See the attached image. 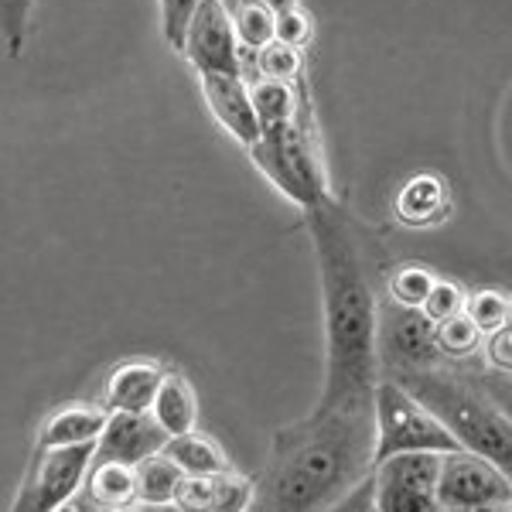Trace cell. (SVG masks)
<instances>
[{"label": "cell", "instance_id": "obj_34", "mask_svg": "<svg viewBox=\"0 0 512 512\" xmlns=\"http://www.w3.org/2000/svg\"><path fill=\"white\" fill-rule=\"evenodd\" d=\"M55 512H76V509H72V506H62V509H55Z\"/></svg>", "mask_w": 512, "mask_h": 512}, {"label": "cell", "instance_id": "obj_33", "mask_svg": "<svg viewBox=\"0 0 512 512\" xmlns=\"http://www.w3.org/2000/svg\"><path fill=\"white\" fill-rule=\"evenodd\" d=\"M263 4L270 7L274 14H280V11H287V7H294V4H301V0H263Z\"/></svg>", "mask_w": 512, "mask_h": 512}, {"label": "cell", "instance_id": "obj_11", "mask_svg": "<svg viewBox=\"0 0 512 512\" xmlns=\"http://www.w3.org/2000/svg\"><path fill=\"white\" fill-rule=\"evenodd\" d=\"M164 444H168V434L154 424L151 414H106L93 461H117V465L134 468L151 454H161Z\"/></svg>", "mask_w": 512, "mask_h": 512}, {"label": "cell", "instance_id": "obj_3", "mask_svg": "<svg viewBox=\"0 0 512 512\" xmlns=\"http://www.w3.org/2000/svg\"><path fill=\"white\" fill-rule=\"evenodd\" d=\"M386 379H396L417 403H424L437 417V424H441L461 448L482 454V458L495 461L502 472H509L512 427H509V417L495 407L489 396L478 393L475 386H468L465 379L444 373L441 366L410 369V373H396Z\"/></svg>", "mask_w": 512, "mask_h": 512}, {"label": "cell", "instance_id": "obj_5", "mask_svg": "<svg viewBox=\"0 0 512 512\" xmlns=\"http://www.w3.org/2000/svg\"><path fill=\"white\" fill-rule=\"evenodd\" d=\"M373 465L393 454H451L461 444L437 424L424 403L403 390L396 379H379L373 390Z\"/></svg>", "mask_w": 512, "mask_h": 512}, {"label": "cell", "instance_id": "obj_10", "mask_svg": "<svg viewBox=\"0 0 512 512\" xmlns=\"http://www.w3.org/2000/svg\"><path fill=\"white\" fill-rule=\"evenodd\" d=\"M181 55L192 62L198 76H243L239 41L222 0H202L185 28Z\"/></svg>", "mask_w": 512, "mask_h": 512}, {"label": "cell", "instance_id": "obj_32", "mask_svg": "<svg viewBox=\"0 0 512 512\" xmlns=\"http://www.w3.org/2000/svg\"><path fill=\"white\" fill-rule=\"evenodd\" d=\"M441 512H509V502H489V506H444Z\"/></svg>", "mask_w": 512, "mask_h": 512}, {"label": "cell", "instance_id": "obj_25", "mask_svg": "<svg viewBox=\"0 0 512 512\" xmlns=\"http://www.w3.org/2000/svg\"><path fill=\"white\" fill-rule=\"evenodd\" d=\"M465 315L482 335L502 332V328H509L512 318L509 297L499 291H478L472 297H465Z\"/></svg>", "mask_w": 512, "mask_h": 512}, {"label": "cell", "instance_id": "obj_13", "mask_svg": "<svg viewBox=\"0 0 512 512\" xmlns=\"http://www.w3.org/2000/svg\"><path fill=\"white\" fill-rule=\"evenodd\" d=\"M164 373H168V369L154 359L120 362L103 386L106 414H147Z\"/></svg>", "mask_w": 512, "mask_h": 512}, {"label": "cell", "instance_id": "obj_7", "mask_svg": "<svg viewBox=\"0 0 512 512\" xmlns=\"http://www.w3.org/2000/svg\"><path fill=\"white\" fill-rule=\"evenodd\" d=\"M376 355L379 366L396 373L410 369H434L441 366V349H437V325L424 311L400 308L393 301L376 304Z\"/></svg>", "mask_w": 512, "mask_h": 512}, {"label": "cell", "instance_id": "obj_26", "mask_svg": "<svg viewBox=\"0 0 512 512\" xmlns=\"http://www.w3.org/2000/svg\"><path fill=\"white\" fill-rule=\"evenodd\" d=\"M437 349H441V355H451V359H465V355L482 349V332L461 311V315L437 321Z\"/></svg>", "mask_w": 512, "mask_h": 512}, {"label": "cell", "instance_id": "obj_24", "mask_svg": "<svg viewBox=\"0 0 512 512\" xmlns=\"http://www.w3.org/2000/svg\"><path fill=\"white\" fill-rule=\"evenodd\" d=\"M253 69L260 72V79H274V82H301L304 72V55L297 48L284 45V41H270L260 52H253Z\"/></svg>", "mask_w": 512, "mask_h": 512}, {"label": "cell", "instance_id": "obj_18", "mask_svg": "<svg viewBox=\"0 0 512 512\" xmlns=\"http://www.w3.org/2000/svg\"><path fill=\"white\" fill-rule=\"evenodd\" d=\"M301 82H274V79H256L250 86V103L256 113L260 130H274L294 120L301 110Z\"/></svg>", "mask_w": 512, "mask_h": 512}, {"label": "cell", "instance_id": "obj_6", "mask_svg": "<svg viewBox=\"0 0 512 512\" xmlns=\"http://www.w3.org/2000/svg\"><path fill=\"white\" fill-rule=\"evenodd\" d=\"M96 458V444H72V448H38L21 482L11 512H55L69 506L79 485L86 482Z\"/></svg>", "mask_w": 512, "mask_h": 512}, {"label": "cell", "instance_id": "obj_17", "mask_svg": "<svg viewBox=\"0 0 512 512\" xmlns=\"http://www.w3.org/2000/svg\"><path fill=\"white\" fill-rule=\"evenodd\" d=\"M161 454L178 468L181 475H219V472H229V468H233L226 458V451H222L212 437H205L198 431L168 437V444H164Z\"/></svg>", "mask_w": 512, "mask_h": 512}, {"label": "cell", "instance_id": "obj_31", "mask_svg": "<svg viewBox=\"0 0 512 512\" xmlns=\"http://www.w3.org/2000/svg\"><path fill=\"white\" fill-rule=\"evenodd\" d=\"M482 342H485V359H489V366L509 373V369H512V335H509V328L492 332V335H482Z\"/></svg>", "mask_w": 512, "mask_h": 512}, {"label": "cell", "instance_id": "obj_23", "mask_svg": "<svg viewBox=\"0 0 512 512\" xmlns=\"http://www.w3.org/2000/svg\"><path fill=\"white\" fill-rule=\"evenodd\" d=\"M434 274L427 267H417V263H403L396 267L390 277H386V301L400 304V308H417L424 304V297L431 294L434 287Z\"/></svg>", "mask_w": 512, "mask_h": 512}, {"label": "cell", "instance_id": "obj_8", "mask_svg": "<svg viewBox=\"0 0 512 512\" xmlns=\"http://www.w3.org/2000/svg\"><path fill=\"white\" fill-rule=\"evenodd\" d=\"M441 454H393L373 465L376 512H441L437 502Z\"/></svg>", "mask_w": 512, "mask_h": 512}, {"label": "cell", "instance_id": "obj_12", "mask_svg": "<svg viewBox=\"0 0 512 512\" xmlns=\"http://www.w3.org/2000/svg\"><path fill=\"white\" fill-rule=\"evenodd\" d=\"M198 86L209 113L239 147H253L260 140L263 130L250 103V82L243 76H198Z\"/></svg>", "mask_w": 512, "mask_h": 512}, {"label": "cell", "instance_id": "obj_30", "mask_svg": "<svg viewBox=\"0 0 512 512\" xmlns=\"http://www.w3.org/2000/svg\"><path fill=\"white\" fill-rule=\"evenodd\" d=\"M325 512H376V506H373V475L362 478L349 495H342V499H338L335 506H328Z\"/></svg>", "mask_w": 512, "mask_h": 512}, {"label": "cell", "instance_id": "obj_15", "mask_svg": "<svg viewBox=\"0 0 512 512\" xmlns=\"http://www.w3.org/2000/svg\"><path fill=\"white\" fill-rule=\"evenodd\" d=\"M147 414L154 417V424H158L168 437H181V434L195 431L198 427V396L192 390V383H188L181 373H175V369L164 373Z\"/></svg>", "mask_w": 512, "mask_h": 512}, {"label": "cell", "instance_id": "obj_22", "mask_svg": "<svg viewBox=\"0 0 512 512\" xmlns=\"http://www.w3.org/2000/svg\"><path fill=\"white\" fill-rule=\"evenodd\" d=\"M31 14H35V0H0V48L11 62L24 55L31 35Z\"/></svg>", "mask_w": 512, "mask_h": 512}, {"label": "cell", "instance_id": "obj_4", "mask_svg": "<svg viewBox=\"0 0 512 512\" xmlns=\"http://www.w3.org/2000/svg\"><path fill=\"white\" fill-rule=\"evenodd\" d=\"M250 161L263 171V178L277 188L284 198H291L297 209H315L328 202L332 185H328V168L315 140V123L308 120V99H301V110L291 123L274 130H263L253 147H246Z\"/></svg>", "mask_w": 512, "mask_h": 512}, {"label": "cell", "instance_id": "obj_28", "mask_svg": "<svg viewBox=\"0 0 512 512\" xmlns=\"http://www.w3.org/2000/svg\"><path fill=\"white\" fill-rule=\"evenodd\" d=\"M202 4V0H158L161 7V35L168 41L175 52H181V41H185V28L188 21H192L195 7Z\"/></svg>", "mask_w": 512, "mask_h": 512}, {"label": "cell", "instance_id": "obj_27", "mask_svg": "<svg viewBox=\"0 0 512 512\" xmlns=\"http://www.w3.org/2000/svg\"><path fill=\"white\" fill-rule=\"evenodd\" d=\"M465 291H461L454 280H441L437 277L434 280V287H431V294L424 297V304H420V311H424L427 318L434 321H444V318H451V315H461L465 311Z\"/></svg>", "mask_w": 512, "mask_h": 512}, {"label": "cell", "instance_id": "obj_21", "mask_svg": "<svg viewBox=\"0 0 512 512\" xmlns=\"http://www.w3.org/2000/svg\"><path fill=\"white\" fill-rule=\"evenodd\" d=\"M181 472L171 465L164 454H151L140 465H134V482H137V506L158 509V506H171L178 489Z\"/></svg>", "mask_w": 512, "mask_h": 512}, {"label": "cell", "instance_id": "obj_29", "mask_svg": "<svg viewBox=\"0 0 512 512\" xmlns=\"http://www.w3.org/2000/svg\"><path fill=\"white\" fill-rule=\"evenodd\" d=\"M311 35H315V28H311V18L301 4H294L277 14V35H274L277 41H284V45L304 52V48L311 45Z\"/></svg>", "mask_w": 512, "mask_h": 512}, {"label": "cell", "instance_id": "obj_14", "mask_svg": "<svg viewBox=\"0 0 512 512\" xmlns=\"http://www.w3.org/2000/svg\"><path fill=\"white\" fill-rule=\"evenodd\" d=\"M451 216V192L448 181L424 171L410 178L396 195V219L410 229H434Z\"/></svg>", "mask_w": 512, "mask_h": 512}, {"label": "cell", "instance_id": "obj_35", "mask_svg": "<svg viewBox=\"0 0 512 512\" xmlns=\"http://www.w3.org/2000/svg\"><path fill=\"white\" fill-rule=\"evenodd\" d=\"M99 512H123V509H99Z\"/></svg>", "mask_w": 512, "mask_h": 512}, {"label": "cell", "instance_id": "obj_1", "mask_svg": "<svg viewBox=\"0 0 512 512\" xmlns=\"http://www.w3.org/2000/svg\"><path fill=\"white\" fill-rule=\"evenodd\" d=\"M318 253L325 315V386L318 407L373 410L379 383L376 294L369 280V236L349 209L328 198L304 212Z\"/></svg>", "mask_w": 512, "mask_h": 512}, {"label": "cell", "instance_id": "obj_2", "mask_svg": "<svg viewBox=\"0 0 512 512\" xmlns=\"http://www.w3.org/2000/svg\"><path fill=\"white\" fill-rule=\"evenodd\" d=\"M373 410L315 407L280 427L246 512H325L373 472Z\"/></svg>", "mask_w": 512, "mask_h": 512}, {"label": "cell", "instance_id": "obj_19", "mask_svg": "<svg viewBox=\"0 0 512 512\" xmlns=\"http://www.w3.org/2000/svg\"><path fill=\"white\" fill-rule=\"evenodd\" d=\"M243 52H260L277 35V14L263 0H222Z\"/></svg>", "mask_w": 512, "mask_h": 512}, {"label": "cell", "instance_id": "obj_16", "mask_svg": "<svg viewBox=\"0 0 512 512\" xmlns=\"http://www.w3.org/2000/svg\"><path fill=\"white\" fill-rule=\"evenodd\" d=\"M106 424V410L89 403H69L45 417L38 431V448H72V444H96Z\"/></svg>", "mask_w": 512, "mask_h": 512}, {"label": "cell", "instance_id": "obj_20", "mask_svg": "<svg viewBox=\"0 0 512 512\" xmlns=\"http://www.w3.org/2000/svg\"><path fill=\"white\" fill-rule=\"evenodd\" d=\"M86 489H89V499H93L99 509H123L137 502L134 468L117 465V461H93Z\"/></svg>", "mask_w": 512, "mask_h": 512}, {"label": "cell", "instance_id": "obj_9", "mask_svg": "<svg viewBox=\"0 0 512 512\" xmlns=\"http://www.w3.org/2000/svg\"><path fill=\"white\" fill-rule=\"evenodd\" d=\"M437 502L444 506H489V502H512L509 472L475 451L441 454L437 468Z\"/></svg>", "mask_w": 512, "mask_h": 512}]
</instances>
